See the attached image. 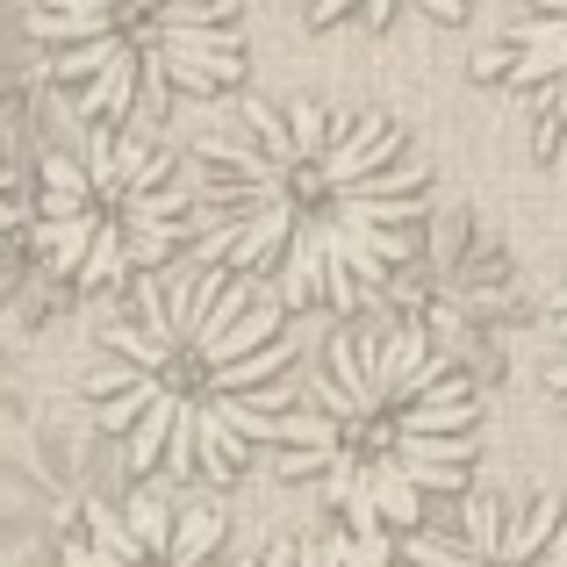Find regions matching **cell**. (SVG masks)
<instances>
[{"mask_svg":"<svg viewBox=\"0 0 567 567\" xmlns=\"http://www.w3.org/2000/svg\"><path fill=\"white\" fill-rule=\"evenodd\" d=\"M194 208L223 274L280 309H367L424 245V158L331 101H245L194 144Z\"/></svg>","mask_w":567,"mask_h":567,"instance_id":"1","label":"cell"},{"mask_svg":"<svg viewBox=\"0 0 567 567\" xmlns=\"http://www.w3.org/2000/svg\"><path fill=\"white\" fill-rule=\"evenodd\" d=\"M86 402L137 474L237 482L266 445H280L295 402L280 309L223 266L158 280L109 317Z\"/></svg>","mask_w":567,"mask_h":567,"instance_id":"2","label":"cell"},{"mask_svg":"<svg viewBox=\"0 0 567 567\" xmlns=\"http://www.w3.org/2000/svg\"><path fill=\"white\" fill-rule=\"evenodd\" d=\"M482 402L416 323L331 338L280 424V482L331 503L360 539L410 532L474 467Z\"/></svg>","mask_w":567,"mask_h":567,"instance_id":"3","label":"cell"},{"mask_svg":"<svg viewBox=\"0 0 567 567\" xmlns=\"http://www.w3.org/2000/svg\"><path fill=\"white\" fill-rule=\"evenodd\" d=\"M29 37L72 109L109 130L245 80L237 0H37Z\"/></svg>","mask_w":567,"mask_h":567,"instance_id":"4","label":"cell"},{"mask_svg":"<svg viewBox=\"0 0 567 567\" xmlns=\"http://www.w3.org/2000/svg\"><path fill=\"white\" fill-rule=\"evenodd\" d=\"M194 187L158 144L94 130L37 158L29 251L65 288H130L187 251Z\"/></svg>","mask_w":567,"mask_h":567,"instance_id":"5","label":"cell"},{"mask_svg":"<svg viewBox=\"0 0 567 567\" xmlns=\"http://www.w3.org/2000/svg\"><path fill=\"white\" fill-rule=\"evenodd\" d=\"M65 567H251L230 525L202 503H166L158 488L130 503H94L65 546Z\"/></svg>","mask_w":567,"mask_h":567,"instance_id":"6","label":"cell"},{"mask_svg":"<svg viewBox=\"0 0 567 567\" xmlns=\"http://www.w3.org/2000/svg\"><path fill=\"white\" fill-rule=\"evenodd\" d=\"M395 567H567V511L554 496H467L445 525L410 532Z\"/></svg>","mask_w":567,"mask_h":567,"instance_id":"7","label":"cell"},{"mask_svg":"<svg viewBox=\"0 0 567 567\" xmlns=\"http://www.w3.org/2000/svg\"><path fill=\"white\" fill-rule=\"evenodd\" d=\"M488 80H503V94L567 144V0H517L503 43L488 51Z\"/></svg>","mask_w":567,"mask_h":567,"instance_id":"8","label":"cell"},{"mask_svg":"<svg viewBox=\"0 0 567 567\" xmlns=\"http://www.w3.org/2000/svg\"><path fill=\"white\" fill-rule=\"evenodd\" d=\"M251 567H395L388 539H274Z\"/></svg>","mask_w":567,"mask_h":567,"instance_id":"9","label":"cell"},{"mask_svg":"<svg viewBox=\"0 0 567 567\" xmlns=\"http://www.w3.org/2000/svg\"><path fill=\"white\" fill-rule=\"evenodd\" d=\"M395 14L460 22V14H467V0H317V22H367V29H388Z\"/></svg>","mask_w":567,"mask_h":567,"instance_id":"10","label":"cell"},{"mask_svg":"<svg viewBox=\"0 0 567 567\" xmlns=\"http://www.w3.org/2000/svg\"><path fill=\"white\" fill-rule=\"evenodd\" d=\"M554 395H567V288L554 295V367H546Z\"/></svg>","mask_w":567,"mask_h":567,"instance_id":"11","label":"cell"},{"mask_svg":"<svg viewBox=\"0 0 567 567\" xmlns=\"http://www.w3.org/2000/svg\"><path fill=\"white\" fill-rule=\"evenodd\" d=\"M14 230V173H8V144H0V245Z\"/></svg>","mask_w":567,"mask_h":567,"instance_id":"12","label":"cell"}]
</instances>
